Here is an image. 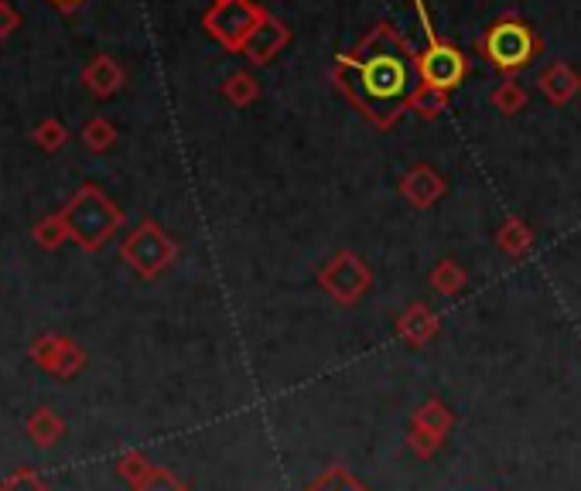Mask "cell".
Segmentation results:
<instances>
[{
  "instance_id": "obj_1",
  "label": "cell",
  "mask_w": 581,
  "mask_h": 491,
  "mask_svg": "<svg viewBox=\"0 0 581 491\" xmlns=\"http://www.w3.org/2000/svg\"><path fill=\"white\" fill-rule=\"evenodd\" d=\"M332 82L376 127H394L424 86L414 45L386 21L335 59Z\"/></svg>"
},
{
  "instance_id": "obj_2",
  "label": "cell",
  "mask_w": 581,
  "mask_h": 491,
  "mask_svg": "<svg viewBox=\"0 0 581 491\" xmlns=\"http://www.w3.org/2000/svg\"><path fill=\"white\" fill-rule=\"evenodd\" d=\"M65 226H69V239L86 253H96L113 239V232L124 226V212L106 198V191H100L96 185H83L69 201H65Z\"/></svg>"
},
{
  "instance_id": "obj_3",
  "label": "cell",
  "mask_w": 581,
  "mask_h": 491,
  "mask_svg": "<svg viewBox=\"0 0 581 491\" xmlns=\"http://www.w3.org/2000/svg\"><path fill=\"white\" fill-rule=\"evenodd\" d=\"M476 52L502 75H517L540 55V34L517 11H507L479 34Z\"/></svg>"
},
{
  "instance_id": "obj_4",
  "label": "cell",
  "mask_w": 581,
  "mask_h": 491,
  "mask_svg": "<svg viewBox=\"0 0 581 491\" xmlns=\"http://www.w3.org/2000/svg\"><path fill=\"white\" fill-rule=\"evenodd\" d=\"M411 8L424 28V38H428V45L424 52H417V65H421V82L432 90H445L452 93L455 86H461L465 75H469V59H465L461 49H455L452 41H445L438 34V28L432 24V14H428V4L424 0H411Z\"/></svg>"
},
{
  "instance_id": "obj_5",
  "label": "cell",
  "mask_w": 581,
  "mask_h": 491,
  "mask_svg": "<svg viewBox=\"0 0 581 491\" xmlns=\"http://www.w3.org/2000/svg\"><path fill=\"white\" fill-rule=\"evenodd\" d=\"M175 257H178L175 239H172L158 222H151V219H144V222L124 239V245H121V260H124L134 273H141L144 280L165 273V270L175 263Z\"/></svg>"
},
{
  "instance_id": "obj_6",
  "label": "cell",
  "mask_w": 581,
  "mask_h": 491,
  "mask_svg": "<svg viewBox=\"0 0 581 491\" xmlns=\"http://www.w3.org/2000/svg\"><path fill=\"white\" fill-rule=\"evenodd\" d=\"M267 18V8L253 4V0H222L212 4L203 18V28L219 41L226 52H243L247 38L257 31V24Z\"/></svg>"
},
{
  "instance_id": "obj_7",
  "label": "cell",
  "mask_w": 581,
  "mask_h": 491,
  "mask_svg": "<svg viewBox=\"0 0 581 491\" xmlns=\"http://www.w3.org/2000/svg\"><path fill=\"white\" fill-rule=\"evenodd\" d=\"M319 280H322V291H329L339 304H356L370 291L373 273L356 253L342 250L332 263H325Z\"/></svg>"
},
{
  "instance_id": "obj_8",
  "label": "cell",
  "mask_w": 581,
  "mask_h": 491,
  "mask_svg": "<svg viewBox=\"0 0 581 491\" xmlns=\"http://www.w3.org/2000/svg\"><path fill=\"white\" fill-rule=\"evenodd\" d=\"M288 41H291V28L281 21V18H274L267 11V18L257 24V31L247 38V45H243V59L250 62V65H267V62H274L284 49H288Z\"/></svg>"
},
{
  "instance_id": "obj_9",
  "label": "cell",
  "mask_w": 581,
  "mask_h": 491,
  "mask_svg": "<svg viewBox=\"0 0 581 491\" xmlns=\"http://www.w3.org/2000/svg\"><path fill=\"white\" fill-rule=\"evenodd\" d=\"M80 82H83V86L96 100H110V96H116V93L127 86V72H124V65L116 62L113 55H96V59H90L83 65Z\"/></svg>"
},
{
  "instance_id": "obj_10",
  "label": "cell",
  "mask_w": 581,
  "mask_h": 491,
  "mask_svg": "<svg viewBox=\"0 0 581 491\" xmlns=\"http://www.w3.org/2000/svg\"><path fill=\"white\" fill-rule=\"evenodd\" d=\"M401 195L414 205V209H432V205L445 195V178L432 168V164H417L401 178Z\"/></svg>"
},
{
  "instance_id": "obj_11",
  "label": "cell",
  "mask_w": 581,
  "mask_h": 491,
  "mask_svg": "<svg viewBox=\"0 0 581 491\" xmlns=\"http://www.w3.org/2000/svg\"><path fill=\"white\" fill-rule=\"evenodd\" d=\"M537 90L544 93L554 106L571 103L581 93V75L568 65V62H551L537 79Z\"/></svg>"
},
{
  "instance_id": "obj_12",
  "label": "cell",
  "mask_w": 581,
  "mask_h": 491,
  "mask_svg": "<svg viewBox=\"0 0 581 491\" xmlns=\"http://www.w3.org/2000/svg\"><path fill=\"white\" fill-rule=\"evenodd\" d=\"M24 430H28V437H31V443L38 450H49V447H55L65 437V420L55 414L52 406H38L34 414L28 417Z\"/></svg>"
},
{
  "instance_id": "obj_13",
  "label": "cell",
  "mask_w": 581,
  "mask_h": 491,
  "mask_svg": "<svg viewBox=\"0 0 581 491\" xmlns=\"http://www.w3.org/2000/svg\"><path fill=\"white\" fill-rule=\"evenodd\" d=\"M397 332H401V338H404L407 345H424V342H428V338L438 332V317H435L428 307H424V304H414V307H407V311L401 314Z\"/></svg>"
},
{
  "instance_id": "obj_14",
  "label": "cell",
  "mask_w": 581,
  "mask_h": 491,
  "mask_svg": "<svg viewBox=\"0 0 581 491\" xmlns=\"http://www.w3.org/2000/svg\"><path fill=\"white\" fill-rule=\"evenodd\" d=\"M496 245L502 253H510V257H523L533 245V232H530V226L523 219H507L496 232Z\"/></svg>"
},
{
  "instance_id": "obj_15",
  "label": "cell",
  "mask_w": 581,
  "mask_h": 491,
  "mask_svg": "<svg viewBox=\"0 0 581 491\" xmlns=\"http://www.w3.org/2000/svg\"><path fill=\"white\" fill-rule=\"evenodd\" d=\"M31 239L38 250H45V253H55L59 245L69 239V226H65V216L55 212V216H45V219H38L34 229H31Z\"/></svg>"
},
{
  "instance_id": "obj_16",
  "label": "cell",
  "mask_w": 581,
  "mask_h": 491,
  "mask_svg": "<svg viewBox=\"0 0 581 491\" xmlns=\"http://www.w3.org/2000/svg\"><path fill=\"white\" fill-rule=\"evenodd\" d=\"M62 345H65V338L55 335V332H49V335H38V338L31 342L28 355H31V362H34L38 368H42V373L55 376V365H59Z\"/></svg>"
},
{
  "instance_id": "obj_17",
  "label": "cell",
  "mask_w": 581,
  "mask_h": 491,
  "mask_svg": "<svg viewBox=\"0 0 581 491\" xmlns=\"http://www.w3.org/2000/svg\"><path fill=\"white\" fill-rule=\"evenodd\" d=\"M222 96H226L232 106H250V103L260 96V82H257L250 72H232V75L222 82Z\"/></svg>"
},
{
  "instance_id": "obj_18",
  "label": "cell",
  "mask_w": 581,
  "mask_h": 491,
  "mask_svg": "<svg viewBox=\"0 0 581 491\" xmlns=\"http://www.w3.org/2000/svg\"><path fill=\"white\" fill-rule=\"evenodd\" d=\"M492 106L502 113V116H513L527 106V90L520 86V82L513 75H507L499 82V86L492 90Z\"/></svg>"
},
{
  "instance_id": "obj_19",
  "label": "cell",
  "mask_w": 581,
  "mask_h": 491,
  "mask_svg": "<svg viewBox=\"0 0 581 491\" xmlns=\"http://www.w3.org/2000/svg\"><path fill=\"white\" fill-rule=\"evenodd\" d=\"M83 144L93 150V154H106L113 144H116V127L106 119V116H93L86 127H83Z\"/></svg>"
},
{
  "instance_id": "obj_20",
  "label": "cell",
  "mask_w": 581,
  "mask_h": 491,
  "mask_svg": "<svg viewBox=\"0 0 581 491\" xmlns=\"http://www.w3.org/2000/svg\"><path fill=\"white\" fill-rule=\"evenodd\" d=\"M86 368V352L80 342L65 338L62 345V355H59V365H55V379H75Z\"/></svg>"
},
{
  "instance_id": "obj_21",
  "label": "cell",
  "mask_w": 581,
  "mask_h": 491,
  "mask_svg": "<svg viewBox=\"0 0 581 491\" xmlns=\"http://www.w3.org/2000/svg\"><path fill=\"white\" fill-rule=\"evenodd\" d=\"M432 286H435L438 294H458L461 286H465V270L455 260H442L432 270Z\"/></svg>"
},
{
  "instance_id": "obj_22",
  "label": "cell",
  "mask_w": 581,
  "mask_h": 491,
  "mask_svg": "<svg viewBox=\"0 0 581 491\" xmlns=\"http://www.w3.org/2000/svg\"><path fill=\"white\" fill-rule=\"evenodd\" d=\"M411 109L417 116H424V119H435V116H442L448 109V93L445 90H432V86H421L414 103H411Z\"/></svg>"
},
{
  "instance_id": "obj_23",
  "label": "cell",
  "mask_w": 581,
  "mask_h": 491,
  "mask_svg": "<svg viewBox=\"0 0 581 491\" xmlns=\"http://www.w3.org/2000/svg\"><path fill=\"white\" fill-rule=\"evenodd\" d=\"M151 471H154V464L147 461V455H141V450H127V455L116 458V474H121L131 488H134L137 481H144Z\"/></svg>"
},
{
  "instance_id": "obj_24",
  "label": "cell",
  "mask_w": 581,
  "mask_h": 491,
  "mask_svg": "<svg viewBox=\"0 0 581 491\" xmlns=\"http://www.w3.org/2000/svg\"><path fill=\"white\" fill-rule=\"evenodd\" d=\"M414 427H421V430H428V433H435V437H445L448 433V427H452V414L442 406V403H428L417 414V420H414Z\"/></svg>"
},
{
  "instance_id": "obj_25",
  "label": "cell",
  "mask_w": 581,
  "mask_h": 491,
  "mask_svg": "<svg viewBox=\"0 0 581 491\" xmlns=\"http://www.w3.org/2000/svg\"><path fill=\"white\" fill-rule=\"evenodd\" d=\"M65 140H69V130L62 127L59 119H45V123H38V127H34V144L42 147L45 154L62 150V147H65Z\"/></svg>"
},
{
  "instance_id": "obj_26",
  "label": "cell",
  "mask_w": 581,
  "mask_h": 491,
  "mask_svg": "<svg viewBox=\"0 0 581 491\" xmlns=\"http://www.w3.org/2000/svg\"><path fill=\"white\" fill-rule=\"evenodd\" d=\"M0 491H55L42 474L31 471V468H18L14 474H8L0 481Z\"/></svg>"
},
{
  "instance_id": "obj_27",
  "label": "cell",
  "mask_w": 581,
  "mask_h": 491,
  "mask_svg": "<svg viewBox=\"0 0 581 491\" xmlns=\"http://www.w3.org/2000/svg\"><path fill=\"white\" fill-rule=\"evenodd\" d=\"M134 491H185V484L168 468H154L144 481L134 484Z\"/></svg>"
},
{
  "instance_id": "obj_28",
  "label": "cell",
  "mask_w": 581,
  "mask_h": 491,
  "mask_svg": "<svg viewBox=\"0 0 581 491\" xmlns=\"http://www.w3.org/2000/svg\"><path fill=\"white\" fill-rule=\"evenodd\" d=\"M18 28H21V14L8 4V0H0V41H8Z\"/></svg>"
},
{
  "instance_id": "obj_29",
  "label": "cell",
  "mask_w": 581,
  "mask_h": 491,
  "mask_svg": "<svg viewBox=\"0 0 581 491\" xmlns=\"http://www.w3.org/2000/svg\"><path fill=\"white\" fill-rule=\"evenodd\" d=\"M438 443H442V437H435V433H428V430H421V427L411 430V447L417 450V455H424V458H428Z\"/></svg>"
},
{
  "instance_id": "obj_30",
  "label": "cell",
  "mask_w": 581,
  "mask_h": 491,
  "mask_svg": "<svg viewBox=\"0 0 581 491\" xmlns=\"http://www.w3.org/2000/svg\"><path fill=\"white\" fill-rule=\"evenodd\" d=\"M52 4H55L62 14H72V11H80V8L86 4V0H52Z\"/></svg>"
},
{
  "instance_id": "obj_31",
  "label": "cell",
  "mask_w": 581,
  "mask_h": 491,
  "mask_svg": "<svg viewBox=\"0 0 581 491\" xmlns=\"http://www.w3.org/2000/svg\"><path fill=\"white\" fill-rule=\"evenodd\" d=\"M342 491H356V488H342Z\"/></svg>"
},
{
  "instance_id": "obj_32",
  "label": "cell",
  "mask_w": 581,
  "mask_h": 491,
  "mask_svg": "<svg viewBox=\"0 0 581 491\" xmlns=\"http://www.w3.org/2000/svg\"><path fill=\"white\" fill-rule=\"evenodd\" d=\"M212 4H222V0H212Z\"/></svg>"
}]
</instances>
